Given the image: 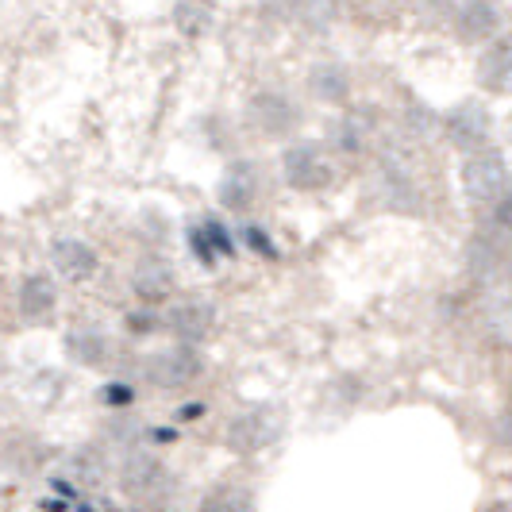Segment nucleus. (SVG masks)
I'll return each mask as SVG.
<instances>
[{
	"label": "nucleus",
	"mask_w": 512,
	"mask_h": 512,
	"mask_svg": "<svg viewBox=\"0 0 512 512\" xmlns=\"http://www.w3.org/2000/svg\"><path fill=\"white\" fill-rule=\"evenodd\" d=\"M278 174H282L285 189H293L301 197H320V193L335 189V181H339V158H335L324 139L297 135L293 143L282 147Z\"/></svg>",
	"instance_id": "obj_1"
},
{
	"label": "nucleus",
	"mask_w": 512,
	"mask_h": 512,
	"mask_svg": "<svg viewBox=\"0 0 512 512\" xmlns=\"http://www.w3.org/2000/svg\"><path fill=\"white\" fill-rule=\"evenodd\" d=\"M116 486L139 509H162L174 493H178V474L170 470V462L154 455L147 447H131L120 470H116Z\"/></svg>",
	"instance_id": "obj_2"
},
{
	"label": "nucleus",
	"mask_w": 512,
	"mask_h": 512,
	"mask_svg": "<svg viewBox=\"0 0 512 512\" xmlns=\"http://www.w3.org/2000/svg\"><path fill=\"white\" fill-rule=\"evenodd\" d=\"M243 124L255 139H266V143H293L301 135V124H305V108L293 93H285L278 85H266V89H255L247 104H243Z\"/></svg>",
	"instance_id": "obj_3"
},
{
	"label": "nucleus",
	"mask_w": 512,
	"mask_h": 512,
	"mask_svg": "<svg viewBox=\"0 0 512 512\" xmlns=\"http://www.w3.org/2000/svg\"><path fill=\"white\" fill-rule=\"evenodd\" d=\"M439 135L451 151H459V158L489 151V147H497V116L486 101L466 97L439 116Z\"/></svg>",
	"instance_id": "obj_4"
},
{
	"label": "nucleus",
	"mask_w": 512,
	"mask_h": 512,
	"mask_svg": "<svg viewBox=\"0 0 512 512\" xmlns=\"http://www.w3.org/2000/svg\"><path fill=\"white\" fill-rule=\"evenodd\" d=\"M512 185V166L501 147L489 151L466 154L459 162V189L466 197V205L474 208H493Z\"/></svg>",
	"instance_id": "obj_5"
},
{
	"label": "nucleus",
	"mask_w": 512,
	"mask_h": 512,
	"mask_svg": "<svg viewBox=\"0 0 512 512\" xmlns=\"http://www.w3.org/2000/svg\"><path fill=\"white\" fill-rule=\"evenodd\" d=\"M266 189H270V181H266V170L258 158H228L216 178V205L247 220L266 201Z\"/></svg>",
	"instance_id": "obj_6"
},
{
	"label": "nucleus",
	"mask_w": 512,
	"mask_h": 512,
	"mask_svg": "<svg viewBox=\"0 0 512 512\" xmlns=\"http://www.w3.org/2000/svg\"><path fill=\"white\" fill-rule=\"evenodd\" d=\"M205 374V355L201 347H185V343H170L162 351H151L139 362V378L151 385L154 393H174V389H189L201 382Z\"/></svg>",
	"instance_id": "obj_7"
},
{
	"label": "nucleus",
	"mask_w": 512,
	"mask_h": 512,
	"mask_svg": "<svg viewBox=\"0 0 512 512\" xmlns=\"http://www.w3.org/2000/svg\"><path fill=\"white\" fill-rule=\"evenodd\" d=\"M278 436H282V420H278V412L266 409V405L235 412L224 424V447H228L231 455H243V459L274 447Z\"/></svg>",
	"instance_id": "obj_8"
},
{
	"label": "nucleus",
	"mask_w": 512,
	"mask_h": 512,
	"mask_svg": "<svg viewBox=\"0 0 512 512\" xmlns=\"http://www.w3.org/2000/svg\"><path fill=\"white\" fill-rule=\"evenodd\" d=\"M162 320H166V332L174 335V343L185 347H201L205 339H212L216 332V320L220 312L205 297H174L170 305L162 308Z\"/></svg>",
	"instance_id": "obj_9"
},
{
	"label": "nucleus",
	"mask_w": 512,
	"mask_h": 512,
	"mask_svg": "<svg viewBox=\"0 0 512 512\" xmlns=\"http://www.w3.org/2000/svg\"><path fill=\"white\" fill-rule=\"evenodd\" d=\"M131 297L135 305L162 308L178 297V270L166 255H143L131 270Z\"/></svg>",
	"instance_id": "obj_10"
},
{
	"label": "nucleus",
	"mask_w": 512,
	"mask_h": 512,
	"mask_svg": "<svg viewBox=\"0 0 512 512\" xmlns=\"http://www.w3.org/2000/svg\"><path fill=\"white\" fill-rule=\"evenodd\" d=\"M305 89L316 104H328V108H351L355 104V74L347 62H335V58H320L312 62L305 74Z\"/></svg>",
	"instance_id": "obj_11"
},
{
	"label": "nucleus",
	"mask_w": 512,
	"mask_h": 512,
	"mask_svg": "<svg viewBox=\"0 0 512 512\" xmlns=\"http://www.w3.org/2000/svg\"><path fill=\"white\" fill-rule=\"evenodd\" d=\"M474 81L486 97H512V31L505 27L497 39H489L474 62Z\"/></svg>",
	"instance_id": "obj_12"
},
{
	"label": "nucleus",
	"mask_w": 512,
	"mask_h": 512,
	"mask_svg": "<svg viewBox=\"0 0 512 512\" xmlns=\"http://www.w3.org/2000/svg\"><path fill=\"white\" fill-rule=\"evenodd\" d=\"M451 27L466 47H486L489 39H497L505 31V12L497 0H462L451 16Z\"/></svg>",
	"instance_id": "obj_13"
},
{
	"label": "nucleus",
	"mask_w": 512,
	"mask_h": 512,
	"mask_svg": "<svg viewBox=\"0 0 512 512\" xmlns=\"http://www.w3.org/2000/svg\"><path fill=\"white\" fill-rule=\"evenodd\" d=\"M185 239H189L193 258H197L205 270H216L220 258H235V251H239L235 231H231L224 220H216V216H197V220L185 228Z\"/></svg>",
	"instance_id": "obj_14"
},
{
	"label": "nucleus",
	"mask_w": 512,
	"mask_h": 512,
	"mask_svg": "<svg viewBox=\"0 0 512 512\" xmlns=\"http://www.w3.org/2000/svg\"><path fill=\"white\" fill-rule=\"evenodd\" d=\"M51 270L70 285H85L97 278L101 270V255L89 239H77V235H62L51 243Z\"/></svg>",
	"instance_id": "obj_15"
},
{
	"label": "nucleus",
	"mask_w": 512,
	"mask_h": 512,
	"mask_svg": "<svg viewBox=\"0 0 512 512\" xmlns=\"http://www.w3.org/2000/svg\"><path fill=\"white\" fill-rule=\"evenodd\" d=\"M62 351L74 366H85V370H104L116 355L112 335L97 328V324H74L70 332L62 335Z\"/></svg>",
	"instance_id": "obj_16"
},
{
	"label": "nucleus",
	"mask_w": 512,
	"mask_h": 512,
	"mask_svg": "<svg viewBox=\"0 0 512 512\" xmlns=\"http://www.w3.org/2000/svg\"><path fill=\"white\" fill-rule=\"evenodd\" d=\"M16 308L27 324H47L58 312V282L47 270H31L16 289Z\"/></svg>",
	"instance_id": "obj_17"
},
{
	"label": "nucleus",
	"mask_w": 512,
	"mask_h": 512,
	"mask_svg": "<svg viewBox=\"0 0 512 512\" xmlns=\"http://www.w3.org/2000/svg\"><path fill=\"white\" fill-rule=\"evenodd\" d=\"M370 139H374V120H370V112L347 108V112L335 120L332 135H328L324 143L332 147L335 158H359V154H366Z\"/></svg>",
	"instance_id": "obj_18"
},
{
	"label": "nucleus",
	"mask_w": 512,
	"mask_h": 512,
	"mask_svg": "<svg viewBox=\"0 0 512 512\" xmlns=\"http://www.w3.org/2000/svg\"><path fill=\"white\" fill-rule=\"evenodd\" d=\"M170 24L185 43H201L220 24V0H174Z\"/></svg>",
	"instance_id": "obj_19"
},
{
	"label": "nucleus",
	"mask_w": 512,
	"mask_h": 512,
	"mask_svg": "<svg viewBox=\"0 0 512 512\" xmlns=\"http://www.w3.org/2000/svg\"><path fill=\"white\" fill-rule=\"evenodd\" d=\"M197 512H258V493L247 478H220L201 493Z\"/></svg>",
	"instance_id": "obj_20"
},
{
	"label": "nucleus",
	"mask_w": 512,
	"mask_h": 512,
	"mask_svg": "<svg viewBox=\"0 0 512 512\" xmlns=\"http://www.w3.org/2000/svg\"><path fill=\"white\" fill-rule=\"evenodd\" d=\"M124 332L131 339H154L158 332H166V320H162V308H147V305H131L124 312Z\"/></svg>",
	"instance_id": "obj_21"
},
{
	"label": "nucleus",
	"mask_w": 512,
	"mask_h": 512,
	"mask_svg": "<svg viewBox=\"0 0 512 512\" xmlns=\"http://www.w3.org/2000/svg\"><path fill=\"white\" fill-rule=\"evenodd\" d=\"M235 239H239L247 251H255L258 258H270V262H274V258L282 255V251H278V243H274V235L262 228V224H255V220H243Z\"/></svg>",
	"instance_id": "obj_22"
},
{
	"label": "nucleus",
	"mask_w": 512,
	"mask_h": 512,
	"mask_svg": "<svg viewBox=\"0 0 512 512\" xmlns=\"http://www.w3.org/2000/svg\"><path fill=\"white\" fill-rule=\"evenodd\" d=\"M135 397H139V389H135L131 382H108L101 389V401L108 405V409H128Z\"/></svg>",
	"instance_id": "obj_23"
},
{
	"label": "nucleus",
	"mask_w": 512,
	"mask_h": 512,
	"mask_svg": "<svg viewBox=\"0 0 512 512\" xmlns=\"http://www.w3.org/2000/svg\"><path fill=\"white\" fill-rule=\"evenodd\" d=\"M489 216H493V224L505 231V235H512V185H509V193H505L497 205L489 208Z\"/></svg>",
	"instance_id": "obj_24"
},
{
	"label": "nucleus",
	"mask_w": 512,
	"mask_h": 512,
	"mask_svg": "<svg viewBox=\"0 0 512 512\" xmlns=\"http://www.w3.org/2000/svg\"><path fill=\"white\" fill-rule=\"evenodd\" d=\"M197 416H205V405H181V409L174 412V420H178V424H193Z\"/></svg>",
	"instance_id": "obj_25"
},
{
	"label": "nucleus",
	"mask_w": 512,
	"mask_h": 512,
	"mask_svg": "<svg viewBox=\"0 0 512 512\" xmlns=\"http://www.w3.org/2000/svg\"><path fill=\"white\" fill-rule=\"evenodd\" d=\"M51 486H54V493H62V497H70V501H74V497H77L74 486H70L66 478H51Z\"/></svg>",
	"instance_id": "obj_26"
},
{
	"label": "nucleus",
	"mask_w": 512,
	"mask_h": 512,
	"mask_svg": "<svg viewBox=\"0 0 512 512\" xmlns=\"http://www.w3.org/2000/svg\"><path fill=\"white\" fill-rule=\"evenodd\" d=\"M151 439L154 443H170V439H178V432H174V428H154Z\"/></svg>",
	"instance_id": "obj_27"
},
{
	"label": "nucleus",
	"mask_w": 512,
	"mask_h": 512,
	"mask_svg": "<svg viewBox=\"0 0 512 512\" xmlns=\"http://www.w3.org/2000/svg\"><path fill=\"white\" fill-rule=\"evenodd\" d=\"M39 509H43V512H66V501H58V497H47Z\"/></svg>",
	"instance_id": "obj_28"
},
{
	"label": "nucleus",
	"mask_w": 512,
	"mask_h": 512,
	"mask_svg": "<svg viewBox=\"0 0 512 512\" xmlns=\"http://www.w3.org/2000/svg\"><path fill=\"white\" fill-rule=\"evenodd\" d=\"M486 512H512V505H489Z\"/></svg>",
	"instance_id": "obj_29"
}]
</instances>
